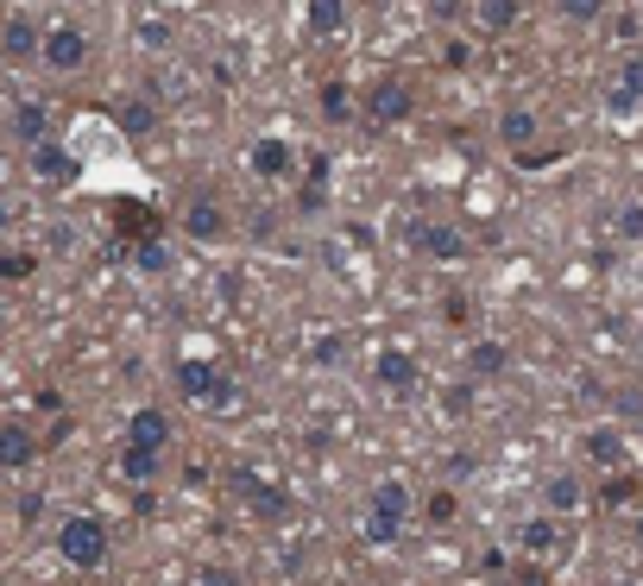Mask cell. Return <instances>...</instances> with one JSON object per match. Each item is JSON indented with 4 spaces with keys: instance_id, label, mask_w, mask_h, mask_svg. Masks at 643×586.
Wrapping results in <instances>:
<instances>
[{
    "instance_id": "obj_1",
    "label": "cell",
    "mask_w": 643,
    "mask_h": 586,
    "mask_svg": "<svg viewBox=\"0 0 643 586\" xmlns=\"http://www.w3.org/2000/svg\"><path fill=\"white\" fill-rule=\"evenodd\" d=\"M410 511H416V498H410V479H372L366 492V543L372 548H398L410 529Z\"/></svg>"
},
{
    "instance_id": "obj_2",
    "label": "cell",
    "mask_w": 643,
    "mask_h": 586,
    "mask_svg": "<svg viewBox=\"0 0 643 586\" xmlns=\"http://www.w3.org/2000/svg\"><path fill=\"white\" fill-rule=\"evenodd\" d=\"M108 524H101V517H89V511H77V517H63L58 524V555L70 567H77V574H96V567H108Z\"/></svg>"
},
{
    "instance_id": "obj_3",
    "label": "cell",
    "mask_w": 643,
    "mask_h": 586,
    "mask_svg": "<svg viewBox=\"0 0 643 586\" xmlns=\"http://www.w3.org/2000/svg\"><path fill=\"white\" fill-rule=\"evenodd\" d=\"M177 391H183L190 404H202V411H234L240 404V378H228V372L209 366V360H177Z\"/></svg>"
},
{
    "instance_id": "obj_4",
    "label": "cell",
    "mask_w": 643,
    "mask_h": 586,
    "mask_svg": "<svg viewBox=\"0 0 643 586\" xmlns=\"http://www.w3.org/2000/svg\"><path fill=\"white\" fill-rule=\"evenodd\" d=\"M89 58H96V44H89V32H82L77 20H51L39 39V63L51 70V77H77V70H89Z\"/></svg>"
},
{
    "instance_id": "obj_5",
    "label": "cell",
    "mask_w": 643,
    "mask_h": 586,
    "mask_svg": "<svg viewBox=\"0 0 643 586\" xmlns=\"http://www.w3.org/2000/svg\"><path fill=\"white\" fill-rule=\"evenodd\" d=\"M360 108H366V127H372V133H391V127H404V120L416 114V89H410V77H398V70H391V77H372V89H366V101H360Z\"/></svg>"
},
{
    "instance_id": "obj_6",
    "label": "cell",
    "mask_w": 643,
    "mask_h": 586,
    "mask_svg": "<svg viewBox=\"0 0 643 586\" xmlns=\"http://www.w3.org/2000/svg\"><path fill=\"white\" fill-rule=\"evenodd\" d=\"M372 385H379V397L410 404V397L423 391V360H416L410 347H379L372 353Z\"/></svg>"
},
{
    "instance_id": "obj_7",
    "label": "cell",
    "mask_w": 643,
    "mask_h": 586,
    "mask_svg": "<svg viewBox=\"0 0 643 586\" xmlns=\"http://www.w3.org/2000/svg\"><path fill=\"white\" fill-rule=\"evenodd\" d=\"M234 498L247 511H253L259 524H291V511H297V498L278 479H265V473H253V467H240L234 473Z\"/></svg>"
},
{
    "instance_id": "obj_8",
    "label": "cell",
    "mask_w": 643,
    "mask_h": 586,
    "mask_svg": "<svg viewBox=\"0 0 643 586\" xmlns=\"http://www.w3.org/2000/svg\"><path fill=\"white\" fill-rule=\"evenodd\" d=\"M247 176H259V183H284V176H297V139L259 133L253 145H247Z\"/></svg>"
},
{
    "instance_id": "obj_9",
    "label": "cell",
    "mask_w": 643,
    "mask_h": 586,
    "mask_svg": "<svg viewBox=\"0 0 643 586\" xmlns=\"http://www.w3.org/2000/svg\"><path fill=\"white\" fill-rule=\"evenodd\" d=\"M410 246L423 259H435V265H468V253H473L468 234H461L454 221H416V228H410Z\"/></svg>"
},
{
    "instance_id": "obj_10",
    "label": "cell",
    "mask_w": 643,
    "mask_h": 586,
    "mask_svg": "<svg viewBox=\"0 0 643 586\" xmlns=\"http://www.w3.org/2000/svg\"><path fill=\"white\" fill-rule=\"evenodd\" d=\"M177 228H183L195 246H228V240H234V221H228V209H221L214 195H195L190 209H183V221H177Z\"/></svg>"
},
{
    "instance_id": "obj_11",
    "label": "cell",
    "mask_w": 643,
    "mask_h": 586,
    "mask_svg": "<svg viewBox=\"0 0 643 586\" xmlns=\"http://www.w3.org/2000/svg\"><path fill=\"white\" fill-rule=\"evenodd\" d=\"M39 430L26 423V416H0V473H26L39 461Z\"/></svg>"
},
{
    "instance_id": "obj_12",
    "label": "cell",
    "mask_w": 643,
    "mask_h": 586,
    "mask_svg": "<svg viewBox=\"0 0 643 586\" xmlns=\"http://www.w3.org/2000/svg\"><path fill=\"white\" fill-rule=\"evenodd\" d=\"M32 176H39L44 190H70L82 176V164H77V152H63L58 139H39L32 145Z\"/></svg>"
},
{
    "instance_id": "obj_13",
    "label": "cell",
    "mask_w": 643,
    "mask_h": 586,
    "mask_svg": "<svg viewBox=\"0 0 643 586\" xmlns=\"http://www.w3.org/2000/svg\"><path fill=\"white\" fill-rule=\"evenodd\" d=\"M39 39H44V20H32V13H7V26H0V58L32 63L39 58Z\"/></svg>"
},
{
    "instance_id": "obj_14",
    "label": "cell",
    "mask_w": 643,
    "mask_h": 586,
    "mask_svg": "<svg viewBox=\"0 0 643 586\" xmlns=\"http://www.w3.org/2000/svg\"><path fill=\"white\" fill-rule=\"evenodd\" d=\"M461 366H468V378H505L511 372V347L505 341H492V334H480V341H468V353H461Z\"/></svg>"
},
{
    "instance_id": "obj_15",
    "label": "cell",
    "mask_w": 643,
    "mask_h": 586,
    "mask_svg": "<svg viewBox=\"0 0 643 586\" xmlns=\"http://www.w3.org/2000/svg\"><path fill=\"white\" fill-rule=\"evenodd\" d=\"M127 442H133V448H171V416L158 411V404H139L133 416H127Z\"/></svg>"
},
{
    "instance_id": "obj_16",
    "label": "cell",
    "mask_w": 643,
    "mask_h": 586,
    "mask_svg": "<svg viewBox=\"0 0 643 586\" xmlns=\"http://www.w3.org/2000/svg\"><path fill=\"white\" fill-rule=\"evenodd\" d=\"M581 505H586V486L574 479V473H549L543 479V511L549 517H574Z\"/></svg>"
},
{
    "instance_id": "obj_17",
    "label": "cell",
    "mask_w": 643,
    "mask_h": 586,
    "mask_svg": "<svg viewBox=\"0 0 643 586\" xmlns=\"http://www.w3.org/2000/svg\"><path fill=\"white\" fill-rule=\"evenodd\" d=\"M524 20V0H473V26L486 32V39H499V32H511V26Z\"/></svg>"
},
{
    "instance_id": "obj_18",
    "label": "cell",
    "mask_w": 643,
    "mask_h": 586,
    "mask_svg": "<svg viewBox=\"0 0 643 586\" xmlns=\"http://www.w3.org/2000/svg\"><path fill=\"white\" fill-rule=\"evenodd\" d=\"M303 26L315 39H341L348 32V0H303Z\"/></svg>"
},
{
    "instance_id": "obj_19",
    "label": "cell",
    "mask_w": 643,
    "mask_h": 586,
    "mask_svg": "<svg viewBox=\"0 0 643 586\" xmlns=\"http://www.w3.org/2000/svg\"><path fill=\"white\" fill-rule=\"evenodd\" d=\"M555 543H562V524H555L549 511H536V517L518 524V548H524V555H555Z\"/></svg>"
},
{
    "instance_id": "obj_20",
    "label": "cell",
    "mask_w": 643,
    "mask_h": 586,
    "mask_svg": "<svg viewBox=\"0 0 643 586\" xmlns=\"http://www.w3.org/2000/svg\"><path fill=\"white\" fill-rule=\"evenodd\" d=\"M315 108H322V120H329V127H348V114L360 108V101H353L348 77H329L322 89H315Z\"/></svg>"
},
{
    "instance_id": "obj_21",
    "label": "cell",
    "mask_w": 643,
    "mask_h": 586,
    "mask_svg": "<svg viewBox=\"0 0 643 586\" xmlns=\"http://www.w3.org/2000/svg\"><path fill=\"white\" fill-rule=\"evenodd\" d=\"M536 133H543L536 108H505V114H499V139H505L511 152H530V139Z\"/></svg>"
},
{
    "instance_id": "obj_22",
    "label": "cell",
    "mask_w": 643,
    "mask_h": 586,
    "mask_svg": "<svg viewBox=\"0 0 643 586\" xmlns=\"http://www.w3.org/2000/svg\"><path fill=\"white\" fill-rule=\"evenodd\" d=\"M13 139H26V145L51 139V114H44V101H39V95H26L20 108H13Z\"/></svg>"
},
{
    "instance_id": "obj_23",
    "label": "cell",
    "mask_w": 643,
    "mask_h": 586,
    "mask_svg": "<svg viewBox=\"0 0 643 586\" xmlns=\"http://www.w3.org/2000/svg\"><path fill=\"white\" fill-rule=\"evenodd\" d=\"M120 479H127V486H152L158 479V448H133V442H127V448H120Z\"/></svg>"
},
{
    "instance_id": "obj_24",
    "label": "cell",
    "mask_w": 643,
    "mask_h": 586,
    "mask_svg": "<svg viewBox=\"0 0 643 586\" xmlns=\"http://www.w3.org/2000/svg\"><path fill=\"white\" fill-rule=\"evenodd\" d=\"M586 461H593V467H624V435L619 430H586Z\"/></svg>"
},
{
    "instance_id": "obj_25",
    "label": "cell",
    "mask_w": 643,
    "mask_h": 586,
    "mask_svg": "<svg viewBox=\"0 0 643 586\" xmlns=\"http://www.w3.org/2000/svg\"><path fill=\"white\" fill-rule=\"evenodd\" d=\"M310 366H341V360H348V334L341 329H322V334H310Z\"/></svg>"
},
{
    "instance_id": "obj_26",
    "label": "cell",
    "mask_w": 643,
    "mask_h": 586,
    "mask_svg": "<svg viewBox=\"0 0 643 586\" xmlns=\"http://www.w3.org/2000/svg\"><path fill=\"white\" fill-rule=\"evenodd\" d=\"M423 517H429V524H454V517H461V492H454L449 479H442V486H435V492L423 498Z\"/></svg>"
},
{
    "instance_id": "obj_27",
    "label": "cell",
    "mask_w": 643,
    "mask_h": 586,
    "mask_svg": "<svg viewBox=\"0 0 643 586\" xmlns=\"http://www.w3.org/2000/svg\"><path fill=\"white\" fill-rule=\"evenodd\" d=\"M114 120H120V133H127V139H145L158 127V108H152V101H127Z\"/></svg>"
},
{
    "instance_id": "obj_28",
    "label": "cell",
    "mask_w": 643,
    "mask_h": 586,
    "mask_svg": "<svg viewBox=\"0 0 643 586\" xmlns=\"http://www.w3.org/2000/svg\"><path fill=\"white\" fill-rule=\"evenodd\" d=\"M555 13H562L567 26H600L605 13H612V0H555Z\"/></svg>"
},
{
    "instance_id": "obj_29",
    "label": "cell",
    "mask_w": 643,
    "mask_h": 586,
    "mask_svg": "<svg viewBox=\"0 0 643 586\" xmlns=\"http://www.w3.org/2000/svg\"><path fill=\"white\" fill-rule=\"evenodd\" d=\"M133 265H139V272H152V277H164V272H171V246H164V240H139V253H133Z\"/></svg>"
},
{
    "instance_id": "obj_30",
    "label": "cell",
    "mask_w": 643,
    "mask_h": 586,
    "mask_svg": "<svg viewBox=\"0 0 643 586\" xmlns=\"http://www.w3.org/2000/svg\"><path fill=\"white\" fill-rule=\"evenodd\" d=\"M133 39H139V51H164V44H171L177 32H171V26H164V20H145V26H139V32H133Z\"/></svg>"
},
{
    "instance_id": "obj_31",
    "label": "cell",
    "mask_w": 643,
    "mask_h": 586,
    "mask_svg": "<svg viewBox=\"0 0 643 586\" xmlns=\"http://www.w3.org/2000/svg\"><path fill=\"white\" fill-rule=\"evenodd\" d=\"M619 234L624 240H643V202H624V209H619Z\"/></svg>"
},
{
    "instance_id": "obj_32",
    "label": "cell",
    "mask_w": 643,
    "mask_h": 586,
    "mask_svg": "<svg viewBox=\"0 0 643 586\" xmlns=\"http://www.w3.org/2000/svg\"><path fill=\"white\" fill-rule=\"evenodd\" d=\"M605 108H612V114H637L643 101L631 95V89H624V82H612V89H605Z\"/></svg>"
},
{
    "instance_id": "obj_33",
    "label": "cell",
    "mask_w": 643,
    "mask_h": 586,
    "mask_svg": "<svg viewBox=\"0 0 643 586\" xmlns=\"http://www.w3.org/2000/svg\"><path fill=\"white\" fill-rule=\"evenodd\" d=\"M195 586H240V574L214 562V567H202V574H195Z\"/></svg>"
},
{
    "instance_id": "obj_34",
    "label": "cell",
    "mask_w": 643,
    "mask_h": 586,
    "mask_svg": "<svg viewBox=\"0 0 643 586\" xmlns=\"http://www.w3.org/2000/svg\"><path fill=\"white\" fill-rule=\"evenodd\" d=\"M619 82L631 89V95L643 101V58H624V70H619Z\"/></svg>"
},
{
    "instance_id": "obj_35",
    "label": "cell",
    "mask_w": 643,
    "mask_h": 586,
    "mask_svg": "<svg viewBox=\"0 0 643 586\" xmlns=\"http://www.w3.org/2000/svg\"><path fill=\"white\" fill-rule=\"evenodd\" d=\"M631 492H637V479H631V473H619V479H612V486H605V498H612V505H619V498H631Z\"/></svg>"
},
{
    "instance_id": "obj_36",
    "label": "cell",
    "mask_w": 643,
    "mask_h": 586,
    "mask_svg": "<svg viewBox=\"0 0 643 586\" xmlns=\"http://www.w3.org/2000/svg\"><path fill=\"white\" fill-rule=\"evenodd\" d=\"M518 586H543V574H536V567H524V574H518Z\"/></svg>"
},
{
    "instance_id": "obj_37",
    "label": "cell",
    "mask_w": 643,
    "mask_h": 586,
    "mask_svg": "<svg viewBox=\"0 0 643 586\" xmlns=\"http://www.w3.org/2000/svg\"><path fill=\"white\" fill-rule=\"evenodd\" d=\"M7 228H13V209H7V202H0V240H7Z\"/></svg>"
},
{
    "instance_id": "obj_38",
    "label": "cell",
    "mask_w": 643,
    "mask_h": 586,
    "mask_svg": "<svg viewBox=\"0 0 643 586\" xmlns=\"http://www.w3.org/2000/svg\"><path fill=\"white\" fill-rule=\"evenodd\" d=\"M631 536H637V548H643V517H637V524H631Z\"/></svg>"
},
{
    "instance_id": "obj_39",
    "label": "cell",
    "mask_w": 643,
    "mask_h": 586,
    "mask_svg": "<svg viewBox=\"0 0 643 586\" xmlns=\"http://www.w3.org/2000/svg\"><path fill=\"white\" fill-rule=\"evenodd\" d=\"M145 586H190V580H145Z\"/></svg>"
},
{
    "instance_id": "obj_40",
    "label": "cell",
    "mask_w": 643,
    "mask_h": 586,
    "mask_svg": "<svg viewBox=\"0 0 643 586\" xmlns=\"http://www.w3.org/2000/svg\"><path fill=\"white\" fill-rule=\"evenodd\" d=\"M0 329H7V303H0Z\"/></svg>"
},
{
    "instance_id": "obj_41",
    "label": "cell",
    "mask_w": 643,
    "mask_h": 586,
    "mask_svg": "<svg viewBox=\"0 0 643 586\" xmlns=\"http://www.w3.org/2000/svg\"><path fill=\"white\" fill-rule=\"evenodd\" d=\"M619 586H637V580H619Z\"/></svg>"
}]
</instances>
